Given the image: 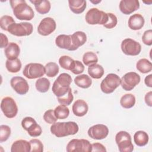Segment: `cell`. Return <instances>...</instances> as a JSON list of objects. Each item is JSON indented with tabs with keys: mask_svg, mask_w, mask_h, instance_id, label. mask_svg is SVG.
Instances as JSON below:
<instances>
[{
	"mask_svg": "<svg viewBox=\"0 0 152 152\" xmlns=\"http://www.w3.org/2000/svg\"><path fill=\"white\" fill-rule=\"evenodd\" d=\"M68 4L71 11L76 14L83 12L87 7L86 1L84 0H69Z\"/></svg>",
	"mask_w": 152,
	"mask_h": 152,
	"instance_id": "obj_24",
	"label": "cell"
},
{
	"mask_svg": "<svg viewBox=\"0 0 152 152\" xmlns=\"http://www.w3.org/2000/svg\"><path fill=\"white\" fill-rule=\"evenodd\" d=\"M120 104L125 109L131 108L135 104V97L131 93L125 94L121 97Z\"/></svg>",
	"mask_w": 152,
	"mask_h": 152,
	"instance_id": "obj_29",
	"label": "cell"
},
{
	"mask_svg": "<svg viewBox=\"0 0 152 152\" xmlns=\"http://www.w3.org/2000/svg\"><path fill=\"white\" fill-rule=\"evenodd\" d=\"M85 19L88 24H100L103 26L107 22L108 14L98 8H92L87 12Z\"/></svg>",
	"mask_w": 152,
	"mask_h": 152,
	"instance_id": "obj_4",
	"label": "cell"
},
{
	"mask_svg": "<svg viewBox=\"0 0 152 152\" xmlns=\"http://www.w3.org/2000/svg\"><path fill=\"white\" fill-rule=\"evenodd\" d=\"M31 145L30 142L24 140H18L13 142L11 145V152H30Z\"/></svg>",
	"mask_w": 152,
	"mask_h": 152,
	"instance_id": "obj_22",
	"label": "cell"
},
{
	"mask_svg": "<svg viewBox=\"0 0 152 152\" xmlns=\"http://www.w3.org/2000/svg\"><path fill=\"white\" fill-rule=\"evenodd\" d=\"M71 36L72 51L77 50L80 46H83L87 41L86 34L81 31H77Z\"/></svg>",
	"mask_w": 152,
	"mask_h": 152,
	"instance_id": "obj_17",
	"label": "cell"
},
{
	"mask_svg": "<svg viewBox=\"0 0 152 152\" xmlns=\"http://www.w3.org/2000/svg\"><path fill=\"white\" fill-rule=\"evenodd\" d=\"M10 84L14 91L20 95L26 94L29 90L27 81L21 77H14L10 80Z\"/></svg>",
	"mask_w": 152,
	"mask_h": 152,
	"instance_id": "obj_15",
	"label": "cell"
},
{
	"mask_svg": "<svg viewBox=\"0 0 152 152\" xmlns=\"http://www.w3.org/2000/svg\"><path fill=\"white\" fill-rule=\"evenodd\" d=\"M28 135L33 137H36L40 136L42 133V129L41 126L37 124L36 122L33 123L27 129Z\"/></svg>",
	"mask_w": 152,
	"mask_h": 152,
	"instance_id": "obj_37",
	"label": "cell"
},
{
	"mask_svg": "<svg viewBox=\"0 0 152 152\" xmlns=\"http://www.w3.org/2000/svg\"><path fill=\"white\" fill-rule=\"evenodd\" d=\"M75 61L69 56L63 55L59 59V64L60 66L66 70L71 71L73 68Z\"/></svg>",
	"mask_w": 152,
	"mask_h": 152,
	"instance_id": "obj_32",
	"label": "cell"
},
{
	"mask_svg": "<svg viewBox=\"0 0 152 152\" xmlns=\"http://www.w3.org/2000/svg\"><path fill=\"white\" fill-rule=\"evenodd\" d=\"M88 136L94 140H103L109 134V129L103 124H96L91 126L88 130Z\"/></svg>",
	"mask_w": 152,
	"mask_h": 152,
	"instance_id": "obj_14",
	"label": "cell"
},
{
	"mask_svg": "<svg viewBox=\"0 0 152 152\" xmlns=\"http://www.w3.org/2000/svg\"><path fill=\"white\" fill-rule=\"evenodd\" d=\"M145 102L150 107L152 106V91H150L146 93L144 97Z\"/></svg>",
	"mask_w": 152,
	"mask_h": 152,
	"instance_id": "obj_47",
	"label": "cell"
},
{
	"mask_svg": "<svg viewBox=\"0 0 152 152\" xmlns=\"http://www.w3.org/2000/svg\"><path fill=\"white\" fill-rule=\"evenodd\" d=\"M20 49L19 46L14 42H10L4 50L5 55L7 59L9 60H13L18 58V56L20 55Z\"/></svg>",
	"mask_w": 152,
	"mask_h": 152,
	"instance_id": "obj_21",
	"label": "cell"
},
{
	"mask_svg": "<svg viewBox=\"0 0 152 152\" xmlns=\"http://www.w3.org/2000/svg\"><path fill=\"white\" fill-rule=\"evenodd\" d=\"M1 109L4 115L10 119L14 118L18 112L17 103L11 97H5L2 99Z\"/></svg>",
	"mask_w": 152,
	"mask_h": 152,
	"instance_id": "obj_10",
	"label": "cell"
},
{
	"mask_svg": "<svg viewBox=\"0 0 152 152\" xmlns=\"http://www.w3.org/2000/svg\"><path fill=\"white\" fill-rule=\"evenodd\" d=\"M23 74L28 79L41 78L45 74V68L41 64L30 63L25 66Z\"/></svg>",
	"mask_w": 152,
	"mask_h": 152,
	"instance_id": "obj_9",
	"label": "cell"
},
{
	"mask_svg": "<svg viewBox=\"0 0 152 152\" xmlns=\"http://www.w3.org/2000/svg\"><path fill=\"white\" fill-rule=\"evenodd\" d=\"M90 2H91L92 3H93V4H97V3H99V2H101V1L100 0V1H90Z\"/></svg>",
	"mask_w": 152,
	"mask_h": 152,
	"instance_id": "obj_49",
	"label": "cell"
},
{
	"mask_svg": "<svg viewBox=\"0 0 152 152\" xmlns=\"http://www.w3.org/2000/svg\"><path fill=\"white\" fill-rule=\"evenodd\" d=\"M30 2L34 4L36 10L40 14H45L49 12L51 5L49 1L46 0H30Z\"/></svg>",
	"mask_w": 152,
	"mask_h": 152,
	"instance_id": "obj_23",
	"label": "cell"
},
{
	"mask_svg": "<svg viewBox=\"0 0 152 152\" xmlns=\"http://www.w3.org/2000/svg\"><path fill=\"white\" fill-rule=\"evenodd\" d=\"M74 83L78 87L83 88H89L92 84V80L86 74H81L74 78Z\"/></svg>",
	"mask_w": 152,
	"mask_h": 152,
	"instance_id": "obj_27",
	"label": "cell"
},
{
	"mask_svg": "<svg viewBox=\"0 0 152 152\" xmlns=\"http://www.w3.org/2000/svg\"><path fill=\"white\" fill-rule=\"evenodd\" d=\"M0 36H1V48H6L9 44L8 37L5 34L2 33L0 34Z\"/></svg>",
	"mask_w": 152,
	"mask_h": 152,
	"instance_id": "obj_46",
	"label": "cell"
},
{
	"mask_svg": "<svg viewBox=\"0 0 152 152\" xmlns=\"http://www.w3.org/2000/svg\"><path fill=\"white\" fill-rule=\"evenodd\" d=\"M10 3L15 17L20 20H31L34 12L32 8L24 0L10 1Z\"/></svg>",
	"mask_w": 152,
	"mask_h": 152,
	"instance_id": "obj_1",
	"label": "cell"
},
{
	"mask_svg": "<svg viewBox=\"0 0 152 152\" xmlns=\"http://www.w3.org/2000/svg\"><path fill=\"white\" fill-rule=\"evenodd\" d=\"M21 62L18 59L13 60L7 59L5 62V66L7 69L11 73H17L19 72L21 68Z\"/></svg>",
	"mask_w": 152,
	"mask_h": 152,
	"instance_id": "obj_30",
	"label": "cell"
},
{
	"mask_svg": "<svg viewBox=\"0 0 152 152\" xmlns=\"http://www.w3.org/2000/svg\"><path fill=\"white\" fill-rule=\"evenodd\" d=\"M14 23H15V20L10 15H3L2 17H1L0 19L1 28L5 31H7L8 27Z\"/></svg>",
	"mask_w": 152,
	"mask_h": 152,
	"instance_id": "obj_38",
	"label": "cell"
},
{
	"mask_svg": "<svg viewBox=\"0 0 152 152\" xmlns=\"http://www.w3.org/2000/svg\"><path fill=\"white\" fill-rule=\"evenodd\" d=\"M91 147H92V149H91V151H101V152H106V149L105 148V147L99 143V142H95L91 144Z\"/></svg>",
	"mask_w": 152,
	"mask_h": 152,
	"instance_id": "obj_45",
	"label": "cell"
},
{
	"mask_svg": "<svg viewBox=\"0 0 152 152\" xmlns=\"http://www.w3.org/2000/svg\"><path fill=\"white\" fill-rule=\"evenodd\" d=\"M142 41L147 46L152 45V30L151 29L144 31L142 36Z\"/></svg>",
	"mask_w": 152,
	"mask_h": 152,
	"instance_id": "obj_44",
	"label": "cell"
},
{
	"mask_svg": "<svg viewBox=\"0 0 152 152\" xmlns=\"http://www.w3.org/2000/svg\"><path fill=\"white\" fill-rule=\"evenodd\" d=\"M50 85V83L49 80L45 77H42L37 79L35 83L36 90L40 93L47 92L49 89Z\"/></svg>",
	"mask_w": 152,
	"mask_h": 152,
	"instance_id": "obj_31",
	"label": "cell"
},
{
	"mask_svg": "<svg viewBox=\"0 0 152 152\" xmlns=\"http://www.w3.org/2000/svg\"><path fill=\"white\" fill-rule=\"evenodd\" d=\"M144 83L147 86L152 87V74H150L145 77Z\"/></svg>",
	"mask_w": 152,
	"mask_h": 152,
	"instance_id": "obj_48",
	"label": "cell"
},
{
	"mask_svg": "<svg viewBox=\"0 0 152 152\" xmlns=\"http://www.w3.org/2000/svg\"><path fill=\"white\" fill-rule=\"evenodd\" d=\"M121 50L126 55L137 56L141 51V46L137 41L130 39H125L121 43Z\"/></svg>",
	"mask_w": 152,
	"mask_h": 152,
	"instance_id": "obj_11",
	"label": "cell"
},
{
	"mask_svg": "<svg viewBox=\"0 0 152 152\" xmlns=\"http://www.w3.org/2000/svg\"><path fill=\"white\" fill-rule=\"evenodd\" d=\"M45 74L49 77H54L59 72V68L57 64L53 62H48L45 66Z\"/></svg>",
	"mask_w": 152,
	"mask_h": 152,
	"instance_id": "obj_34",
	"label": "cell"
},
{
	"mask_svg": "<svg viewBox=\"0 0 152 152\" xmlns=\"http://www.w3.org/2000/svg\"><path fill=\"white\" fill-rule=\"evenodd\" d=\"M83 62L84 65L89 66L94 64H97L98 62V57L95 53L93 52H87L83 55Z\"/></svg>",
	"mask_w": 152,
	"mask_h": 152,
	"instance_id": "obj_35",
	"label": "cell"
},
{
	"mask_svg": "<svg viewBox=\"0 0 152 152\" xmlns=\"http://www.w3.org/2000/svg\"><path fill=\"white\" fill-rule=\"evenodd\" d=\"M104 72L103 66L97 64L90 65L88 68V73L89 75L94 79L100 78L103 75Z\"/></svg>",
	"mask_w": 152,
	"mask_h": 152,
	"instance_id": "obj_25",
	"label": "cell"
},
{
	"mask_svg": "<svg viewBox=\"0 0 152 152\" xmlns=\"http://www.w3.org/2000/svg\"><path fill=\"white\" fill-rule=\"evenodd\" d=\"M73 113L78 117H82L86 115L88 110L87 103L83 100H77L72 106Z\"/></svg>",
	"mask_w": 152,
	"mask_h": 152,
	"instance_id": "obj_18",
	"label": "cell"
},
{
	"mask_svg": "<svg viewBox=\"0 0 152 152\" xmlns=\"http://www.w3.org/2000/svg\"><path fill=\"white\" fill-rule=\"evenodd\" d=\"M108 14V20L107 22L103 25V26L106 28H114L117 23H118V19L116 16L113 14V13H107Z\"/></svg>",
	"mask_w": 152,
	"mask_h": 152,
	"instance_id": "obj_42",
	"label": "cell"
},
{
	"mask_svg": "<svg viewBox=\"0 0 152 152\" xmlns=\"http://www.w3.org/2000/svg\"><path fill=\"white\" fill-rule=\"evenodd\" d=\"M144 18L140 14H135L131 15L128 21L129 27L133 30H140L144 26Z\"/></svg>",
	"mask_w": 152,
	"mask_h": 152,
	"instance_id": "obj_19",
	"label": "cell"
},
{
	"mask_svg": "<svg viewBox=\"0 0 152 152\" xmlns=\"http://www.w3.org/2000/svg\"><path fill=\"white\" fill-rule=\"evenodd\" d=\"M43 119L46 123L49 124H53L56 122L58 119L55 115L54 110L52 109H49L45 112L43 115Z\"/></svg>",
	"mask_w": 152,
	"mask_h": 152,
	"instance_id": "obj_41",
	"label": "cell"
},
{
	"mask_svg": "<svg viewBox=\"0 0 152 152\" xmlns=\"http://www.w3.org/2000/svg\"><path fill=\"white\" fill-rule=\"evenodd\" d=\"M140 8L138 0H121L119 2V10L125 15L131 14Z\"/></svg>",
	"mask_w": 152,
	"mask_h": 152,
	"instance_id": "obj_16",
	"label": "cell"
},
{
	"mask_svg": "<svg viewBox=\"0 0 152 152\" xmlns=\"http://www.w3.org/2000/svg\"><path fill=\"white\" fill-rule=\"evenodd\" d=\"M56 27L55 21L51 17H46L40 22L37 27V31L39 34L46 36L52 33L55 30Z\"/></svg>",
	"mask_w": 152,
	"mask_h": 152,
	"instance_id": "obj_13",
	"label": "cell"
},
{
	"mask_svg": "<svg viewBox=\"0 0 152 152\" xmlns=\"http://www.w3.org/2000/svg\"><path fill=\"white\" fill-rule=\"evenodd\" d=\"M33 25L27 22H21L19 23H13L10 25L7 31L15 36H27L33 33Z\"/></svg>",
	"mask_w": 152,
	"mask_h": 152,
	"instance_id": "obj_7",
	"label": "cell"
},
{
	"mask_svg": "<svg viewBox=\"0 0 152 152\" xmlns=\"http://www.w3.org/2000/svg\"><path fill=\"white\" fill-rule=\"evenodd\" d=\"M55 115L58 119H64L68 118L69 114V110L66 106L60 104L56 106L54 110Z\"/></svg>",
	"mask_w": 152,
	"mask_h": 152,
	"instance_id": "obj_33",
	"label": "cell"
},
{
	"mask_svg": "<svg viewBox=\"0 0 152 152\" xmlns=\"http://www.w3.org/2000/svg\"><path fill=\"white\" fill-rule=\"evenodd\" d=\"M140 76L135 72L126 73L121 78V85L126 91L132 90L140 82Z\"/></svg>",
	"mask_w": 152,
	"mask_h": 152,
	"instance_id": "obj_12",
	"label": "cell"
},
{
	"mask_svg": "<svg viewBox=\"0 0 152 152\" xmlns=\"http://www.w3.org/2000/svg\"><path fill=\"white\" fill-rule=\"evenodd\" d=\"M136 68L142 74L150 72L152 70V64L147 59L142 58L138 60L136 64Z\"/></svg>",
	"mask_w": 152,
	"mask_h": 152,
	"instance_id": "obj_28",
	"label": "cell"
},
{
	"mask_svg": "<svg viewBox=\"0 0 152 152\" xmlns=\"http://www.w3.org/2000/svg\"><path fill=\"white\" fill-rule=\"evenodd\" d=\"M71 83V75L67 73H62L54 81L52 88V92L57 97H62L68 92Z\"/></svg>",
	"mask_w": 152,
	"mask_h": 152,
	"instance_id": "obj_3",
	"label": "cell"
},
{
	"mask_svg": "<svg viewBox=\"0 0 152 152\" xmlns=\"http://www.w3.org/2000/svg\"><path fill=\"white\" fill-rule=\"evenodd\" d=\"M56 45L61 48L72 51L71 36L66 34H60L55 39Z\"/></svg>",
	"mask_w": 152,
	"mask_h": 152,
	"instance_id": "obj_20",
	"label": "cell"
},
{
	"mask_svg": "<svg viewBox=\"0 0 152 152\" xmlns=\"http://www.w3.org/2000/svg\"><path fill=\"white\" fill-rule=\"evenodd\" d=\"M31 152H42L43 151V145L40 140L38 139H31L30 141Z\"/></svg>",
	"mask_w": 152,
	"mask_h": 152,
	"instance_id": "obj_40",
	"label": "cell"
},
{
	"mask_svg": "<svg viewBox=\"0 0 152 152\" xmlns=\"http://www.w3.org/2000/svg\"><path fill=\"white\" fill-rule=\"evenodd\" d=\"M121 84L120 77L113 73L107 74L100 83V89L105 94L113 93Z\"/></svg>",
	"mask_w": 152,
	"mask_h": 152,
	"instance_id": "obj_6",
	"label": "cell"
},
{
	"mask_svg": "<svg viewBox=\"0 0 152 152\" xmlns=\"http://www.w3.org/2000/svg\"><path fill=\"white\" fill-rule=\"evenodd\" d=\"M11 135V129L8 125H1L0 126V142L6 141Z\"/></svg>",
	"mask_w": 152,
	"mask_h": 152,
	"instance_id": "obj_39",
	"label": "cell"
},
{
	"mask_svg": "<svg viewBox=\"0 0 152 152\" xmlns=\"http://www.w3.org/2000/svg\"><path fill=\"white\" fill-rule=\"evenodd\" d=\"M115 141L120 152H131L134 150L131 137L126 131L118 132L115 136Z\"/></svg>",
	"mask_w": 152,
	"mask_h": 152,
	"instance_id": "obj_5",
	"label": "cell"
},
{
	"mask_svg": "<svg viewBox=\"0 0 152 152\" xmlns=\"http://www.w3.org/2000/svg\"><path fill=\"white\" fill-rule=\"evenodd\" d=\"M74 99V96L72 93V89L70 87L69 89L68 90V92L63 96L57 97L58 102L61 104H64L65 106H68L71 104L72 102L73 101Z\"/></svg>",
	"mask_w": 152,
	"mask_h": 152,
	"instance_id": "obj_36",
	"label": "cell"
},
{
	"mask_svg": "<svg viewBox=\"0 0 152 152\" xmlns=\"http://www.w3.org/2000/svg\"><path fill=\"white\" fill-rule=\"evenodd\" d=\"M148 140V135L143 131H138L134 135V141L139 147H143L147 145Z\"/></svg>",
	"mask_w": 152,
	"mask_h": 152,
	"instance_id": "obj_26",
	"label": "cell"
},
{
	"mask_svg": "<svg viewBox=\"0 0 152 152\" xmlns=\"http://www.w3.org/2000/svg\"><path fill=\"white\" fill-rule=\"evenodd\" d=\"M91 149L90 141L85 139H72L66 147L68 152H91Z\"/></svg>",
	"mask_w": 152,
	"mask_h": 152,
	"instance_id": "obj_8",
	"label": "cell"
},
{
	"mask_svg": "<svg viewBox=\"0 0 152 152\" xmlns=\"http://www.w3.org/2000/svg\"><path fill=\"white\" fill-rule=\"evenodd\" d=\"M78 124L72 121L55 122L50 126V132L57 137H64L75 135L78 131Z\"/></svg>",
	"mask_w": 152,
	"mask_h": 152,
	"instance_id": "obj_2",
	"label": "cell"
},
{
	"mask_svg": "<svg viewBox=\"0 0 152 152\" xmlns=\"http://www.w3.org/2000/svg\"><path fill=\"white\" fill-rule=\"evenodd\" d=\"M84 71V66L82 64V62H80V61H77V60L75 61L74 66L71 69V71L73 74L78 75L83 72Z\"/></svg>",
	"mask_w": 152,
	"mask_h": 152,
	"instance_id": "obj_43",
	"label": "cell"
}]
</instances>
